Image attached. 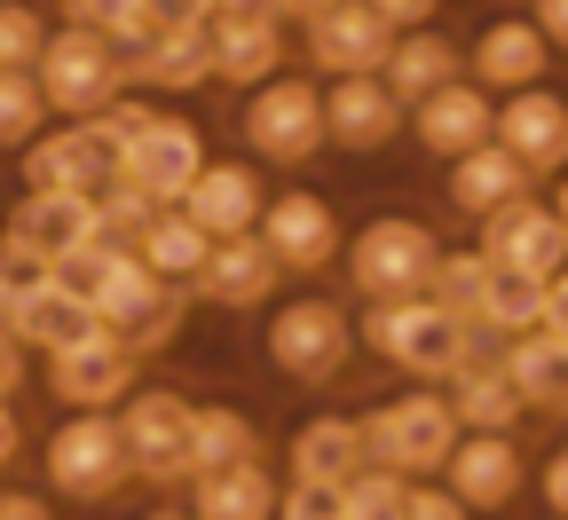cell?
Wrapping results in <instances>:
<instances>
[{"label":"cell","mask_w":568,"mask_h":520,"mask_svg":"<svg viewBox=\"0 0 568 520\" xmlns=\"http://www.w3.org/2000/svg\"><path fill=\"white\" fill-rule=\"evenodd\" d=\"M474 71H481L489 88H537V80H545V32L521 24V17L489 24V32L474 40Z\"/></svg>","instance_id":"obj_33"},{"label":"cell","mask_w":568,"mask_h":520,"mask_svg":"<svg viewBox=\"0 0 568 520\" xmlns=\"http://www.w3.org/2000/svg\"><path fill=\"white\" fill-rule=\"evenodd\" d=\"M521 410H529V402L514 395V379H506L497 363L450 370V418H458V434H514Z\"/></svg>","instance_id":"obj_28"},{"label":"cell","mask_w":568,"mask_h":520,"mask_svg":"<svg viewBox=\"0 0 568 520\" xmlns=\"http://www.w3.org/2000/svg\"><path fill=\"white\" fill-rule=\"evenodd\" d=\"M182 213L205 237H237V230L261 221V182L245 166H197V182L182 190Z\"/></svg>","instance_id":"obj_23"},{"label":"cell","mask_w":568,"mask_h":520,"mask_svg":"<svg viewBox=\"0 0 568 520\" xmlns=\"http://www.w3.org/2000/svg\"><path fill=\"white\" fill-rule=\"evenodd\" d=\"M347 347H355V332L332 300H293V308L268 316V363L284 379H339Z\"/></svg>","instance_id":"obj_11"},{"label":"cell","mask_w":568,"mask_h":520,"mask_svg":"<svg viewBox=\"0 0 568 520\" xmlns=\"http://www.w3.org/2000/svg\"><path fill=\"white\" fill-rule=\"evenodd\" d=\"M253 237L268 245V261H276V268H324V261L339 253V221H332V205H324V197L284 190V197L253 221Z\"/></svg>","instance_id":"obj_14"},{"label":"cell","mask_w":568,"mask_h":520,"mask_svg":"<svg viewBox=\"0 0 568 520\" xmlns=\"http://www.w3.org/2000/svg\"><path fill=\"white\" fill-rule=\"evenodd\" d=\"M142 80H159V88H190L213 71V48H205V17H159L151 32H142V48L126 55Z\"/></svg>","instance_id":"obj_24"},{"label":"cell","mask_w":568,"mask_h":520,"mask_svg":"<svg viewBox=\"0 0 568 520\" xmlns=\"http://www.w3.org/2000/svg\"><path fill=\"white\" fill-rule=\"evenodd\" d=\"M95 316H88V300L71 284H55V276H32V284H9V316H0V332H9L17 347H63V339H80Z\"/></svg>","instance_id":"obj_17"},{"label":"cell","mask_w":568,"mask_h":520,"mask_svg":"<svg viewBox=\"0 0 568 520\" xmlns=\"http://www.w3.org/2000/svg\"><path fill=\"white\" fill-rule=\"evenodd\" d=\"M245 142H253L261 159L301 166L316 142H324V95L308 80H261L253 103H245Z\"/></svg>","instance_id":"obj_12"},{"label":"cell","mask_w":568,"mask_h":520,"mask_svg":"<svg viewBox=\"0 0 568 520\" xmlns=\"http://www.w3.org/2000/svg\"><path fill=\"white\" fill-rule=\"evenodd\" d=\"M268 512H276V481L261 458L190 481V520H268Z\"/></svg>","instance_id":"obj_26"},{"label":"cell","mask_w":568,"mask_h":520,"mask_svg":"<svg viewBox=\"0 0 568 520\" xmlns=\"http://www.w3.org/2000/svg\"><path fill=\"white\" fill-rule=\"evenodd\" d=\"M372 458H364V434H355V418H301L293 426V481H316V489H339L355 481Z\"/></svg>","instance_id":"obj_21"},{"label":"cell","mask_w":568,"mask_h":520,"mask_svg":"<svg viewBox=\"0 0 568 520\" xmlns=\"http://www.w3.org/2000/svg\"><path fill=\"white\" fill-rule=\"evenodd\" d=\"M205 48H213V71L222 80H237V88H261V80H276V63H284V32H276V17H205Z\"/></svg>","instance_id":"obj_20"},{"label":"cell","mask_w":568,"mask_h":520,"mask_svg":"<svg viewBox=\"0 0 568 520\" xmlns=\"http://www.w3.org/2000/svg\"><path fill=\"white\" fill-rule=\"evenodd\" d=\"M253 9L268 17V0H213V17H253Z\"/></svg>","instance_id":"obj_49"},{"label":"cell","mask_w":568,"mask_h":520,"mask_svg":"<svg viewBox=\"0 0 568 520\" xmlns=\"http://www.w3.org/2000/svg\"><path fill=\"white\" fill-rule=\"evenodd\" d=\"M403 520H474L450 489H435V481H410L403 489Z\"/></svg>","instance_id":"obj_40"},{"label":"cell","mask_w":568,"mask_h":520,"mask_svg":"<svg viewBox=\"0 0 568 520\" xmlns=\"http://www.w3.org/2000/svg\"><path fill=\"white\" fill-rule=\"evenodd\" d=\"M403 473L387 466H364L355 481H339V520H403Z\"/></svg>","instance_id":"obj_36"},{"label":"cell","mask_w":568,"mask_h":520,"mask_svg":"<svg viewBox=\"0 0 568 520\" xmlns=\"http://www.w3.org/2000/svg\"><path fill=\"white\" fill-rule=\"evenodd\" d=\"M126 481V441L111 410H63V426L48 434V489L71 504H103Z\"/></svg>","instance_id":"obj_5"},{"label":"cell","mask_w":568,"mask_h":520,"mask_svg":"<svg viewBox=\"0 0 568 520\" xmlns=\"http://www.w3.org/2000/svg\"><path fill=\"white\" fill-rule=\"evenodd\" d=\"M40 40H48V24L32 9H0V71H32Z\"/></svg>","instance_id":"obj_38"},{"label":"cell","mask_w":568,"mask_h":520,"mask_svg":"<svg viewBox=\"0 0 568 520\" xmlns=\"http://www.w3.org/2000/svg\"><path fill=\"white\" fill-rule=\"evenodd\" d=\"M245 458H261V434H253V418H245L237 402L190 410V473H182V481L222 473V466H245Z\"/></svg>","instance_id":"obj_31"},{"label":"cell","mask_w":568,"mask_h":520,"mask_svg":"<svg viewBox=\"0 0 568 520\" xmlns=\"http://www.w3.org/2000/svg\"><path fill=\"white\" fill-rule=\"evenodd\" d=\"M308 48L324 55V71L355 80V71H379V63H387L395 24H387L379 9H364V0H332L324 17H308Z\"/></svg>","instance_id":"obj_16"},{"label":"cell","mask_w":568,"mask_h":520,"mask_svg":"<svg viewBox=\"0 0 568 520\" xmlns=\"http://www.w3.org/2000/svg\"><path fill=\"white\" fill-rule=\"evenodd\" d=\"M174 520H190V512H174Z\"/></svg>","instance_id":"obj_51"},{"label":"cell","mask_w":568,"mask_h":520,"mask_svg":"<svg viewBox=\"0 0 568 520\" xmlns=\"http://www.w3.org/2000/svg\"><path fill=\"white\" fill-rule=\"evenodd\" d=\"M71 24L103 32L111 48H142V32L159 24V0H71Z\"/></svg>","instance_id":"obj_35"},{"label":"cell","mask_w":568,"mask_h":520,"mask_svg":"<svg viewBox=\"0 0 568 520\" xmlns=\"http://www.w3.org/2000/svg\"><path fill=\"white\" fill-rule=\"evenodd\" d=\"M119 80H126V55L88 32V24H63L40 40V63H32V88L48 111H71V119H88L103 103H119Z\"/></svg>","instance_id":"obj_3"},{"label":"cell","mask_w":568,"mask_h":520,"mask_svg":"<svg viewBox=\"0 0 568 520\" xmlns=\"http://www.w3.org/2000/svg\"><path fill=\"white\" fill-rule=\"evenodd\" d=\"M324 9H332V0H268V17H301V24L324 17Z\"/></svg>","instance_id":"obj_48"},{"label":"cell","mask_w":568,"mask_h":520,"mask_svg":"<svg viewBox=\"0 0 568 520\" xmlns=\"http://www.w3.org/2000/svg\"><path fill=\"white\" fill-rule=\"evenodd\" d=\"M395 119H403V103L379 88V71H355V80H339V88L324 95V134L347 142V151H372V142H387Z\"/></svg>","instance_id":"obj_22"},{"label":"cell","mask_w":568,"mask_h":520,"mask_svg":"<svg viewBox=\"0 0 568 520\" xmlns=\"http://www.w3.org/2000/svg\"><path fill=\"white\" fill-rule=\"evenodd\" d=\"M276 261H268V245L253 237V230H237V237H213L205 245V261H197V292H205V300L213 308H261L268 300V292H276Z\"/></svg>","instance_id":"obj_15"},{"label":"cell","mask_w":568,"mask_h":520,"mask_svg":"<svg viewBox=\"0 0 568 520\" xmlns=\"http://www.w3.org/2000/svg\"><path fill=\"white\" fill-rule=\"evenodd\" d=\"M268 520H339V489L293 481V489H276V512H268Z\"/></svg>","instance_id":"obj_39"},{"label":"cell","mask_w":568,"mask_h":520,"mask_svg":"<svg viewBox=\"0 0 568 520\" xmlns=\"http://www.w3.org/2000/svg\"><path fill=\"white\" fill-rule=\"evenodd\" d=\"M537 489H545V504H552V520H568V450L537 473Z\"/></svg>","instance_id":"obj_43"},{"label":"cell","mask_w":568,"mask_h":520,"mask_svg":"<svg viewBox=\"0 0 568 520\" xmlns=\"http://www.w3.org/2000/svg\"><path fill=\"white\" fill-rule=\"evenodd\" d=\"M552 221H560V230H568V182H560V197H552Z\"/></svg>","instance_id":"obj_50"},{"label":"cell","mask_w":568,"mask_h":520,"mask_svg":"<svg viewBox=\"0 0 568 520\" xmlns=\"http://www.w3.org/2000/svg\"><path fill=\"white\" fill-rule=\"evenodd\" d=\"M537 332H545V339L568 355V268H560V276L537 292Z\"/></svg>","instance_id":"obj_41"},{"label":"cell","mask_w":568,"mask_h":520,"mask_svg":"<svg viewBox=\"0 0 568 520\" xmlns=\"http://www.w3.org/2000/svg\"><path fill=\"white\" fill-rule=\"evenodd\" d=\"M497 370L514 379L521 402H537V410H568V355H560L545 332H514L506 347H497Z\"/></svg>","instance_id":"obj_32"},{"label":"cell","mask_w":568,"mask_h":520,"mask_svg":"<svg viewBox=\"0 0 568 520\" xmlns=\"http://www.w3.org/2000/svg\"><path fill=\"white\" fill-rule=\"evenodd\" d=\"M197 166H205L197 126H182V119H166V111H142V119L126 126V142H119V159H111V182L142 190L151 205H182V190L197 182Z\"/></svg>","instance_id":"obj_6"},{"label":"cell","mask_w":568,"mask_h":520,"mask_svg":"<svg viewBox=\"0 0 568 520\" xmlns=\"http://www.w3.org/2000/svg\"><path fill=\"white\" fill-rule=\"evenodd\" d=\"M450 497L466 512H497V504H514L521 497V450H514V434H458L450 441Z\"/></svg>","instance_id":"obj_13"},{"label":"cell","mask_w":568,"mask_h":520,"mask_svg":"<svg viewBox=\"0 0 568 520\" xmlns=\"http://www.w3.org/2000/svg\"><path fill=\"white\" fill-rule=\"evenodd\" d=\"M410 111H418V142H426V151H443V159H458V151H474V142H489V103H481V88H466V80H450V88H435V95H418Z\"/></svg>","instance_id":"obj_25"},{"label":"cell","mask_w":568,"mask_h":520,"mask_svg":"<svg viewBox=\"0 0 568 520\" xmlns=\"http://www.w3.org/2000/svg\"><path fill=\"white\" fill-rule=\"evenodd\" d=\"M489 142H506L529 174L537 166H560L568 159V103L545 95V88H514L506 111H489Z\"/></svg>","instance_id":"obj_18"},{"label":"cell","mask_w":568,"mask_h":520,"mask_svg":"<svg viewBox=\"0 0 568 520\" xmlns=\"http://www.w3.org/2000/svg\"><path fill=\"white\" fill-rule=\"evenodd\" d=\"M9 237H24L48 268L71 253V245H88L95 237V190H32L9 221Z\"/></svg>","instance_id":"obj_19"},{"label":"cell","mask_w":568,"mask_h":520,"mask_svg":"<svg viewBox=\"0 0 568 520\" xmlns=\"http://www.w3.org/2000/svg\"><path fill=\"white\" fill-rule=\"evenodd\" d=\"M17 379H24V347L0 332V395H9V402H17Z\"/></svg>","instance_id":"obj_46"},{"label":"cell","mask_w":568,"mask_h":520,"mask_svg":"<svg viewBox=\"0 0 568 520\" xmlns=\"http://www.w3.org/2000/svg\"><path fill=\"white\" fill-rule=\"evenodd\" d=\"M364 9H379L395 32H410V24H426V17H435V0H364Z\"/></svg>","instance_id":"obj_42"},{"label":"cell","mask_w":568,"mask_h":520,"mask_svg":"<svg viewBox=\"0 0 568 520\" xmlns=\"http://www.w3.org/2000/svg\"><path fill=\"white\" fill-rule=\"evenodd\" d=\"M458 80V55H450V40H435L426 24H410L395 48H387V63H379V88L395 95V103H418V95H435V88H450Z\"/></svg>","instance_id":"obj_30"},{"label":"cell","mask_w":568,"mask_h":520,"mask_svg":"<svg viewBox=\"0 0 568 520\" xmlns=\"http://www.w3.org/2000/svg\"><path fill=\"white\" fill-rule=\"evenodd\" d=\"M481 292H489V261L481 253H450V261H435V276H426V300L450 308L458 324L481 316Z\"/></svg>","instance_id":"obj_34"},{"label":"cell","mask_w":568,"mask_h":520,"mask_svg":"<svg viewBox=\"0 0 568 520\" xmlns=\"http://www.w3.org/2000/svg\"><path fill=\"white\" fill-rule=\"evenodd\" d=\"M88 316L103 324V332H119L134 355L142 347H159L174 324H182V284H166V276H151L126 245L95 268V284H88Z\"/></svg>","instance_id":"obj_4"},{"label":"cell","mask_w":568,"mask_h":520,"mask_svg":"<svg viewBox=\"0 0 568 520\" xmlns=\"http://www.w3.org/2000/svg\"><path fill=\"white\" fill-rule=\"evenodd\" d=\"M364 347L387 355L395 370H418V379H450L466 363H497V339L458 324L450 308H435L426 292H410V300H372L364 308Z\"/></svg>","instance_id":"obj_1"},{"label":"cell","mask_w":568,"mask_h":520,"mask_svg":"<svg viewBox=\"0 0 568 520\" xmlns=\"http://www.w3.org/2000/svg\"><path fill=\"white\" fill-rule=\"evenodd\" d=\"M481 261H489L497 276L552 284V276L568 268V230L552 221V205H529V197H514V205L481 213Z\"/></svg>","instance_id":"obj_10"},{"label":"cell","mask_w":568,"mask_h":520,"mask_svg":"<svg viewBox=\"0 0 568 520\" xmlns=\"http://www.w3.org/2000/svg\"><path fill=\"white\" fill-rule=\"evenodd\" d=\"M529 190V166L506 151V142H474V151L450 159V197L466 213H497V205H514Z\"/></svg>","instance_id":"obj_27"},{"label":"cell","mask_w":568,"mask_h":520,"mask_svg":"<svg viewBox=\"0 0 568 520\" xmlns=\"http://www.w3.org/2000/svg\"><path fill=\"white\" fill-rule=\"evenodd\" d=\"M48 387L63 410H119L134 395V347L103 324H88L80 339L48 347Z\"/></svg>","instance_id":"obj_7"},{"label":"cell","mask_w":568,"mask_h":520,"mask_svg":"<svg viewBox=\"0 0 568 520\" xmlns=\"http://www.w3.org/2000/svg\"><path fill=\"white\" fill-rule=\"evenodd\" d=\"M205 245H213V237L197 230L182 205H159V213L134 230V245H126V253L151 268V276H166V284H190V276H197V261H205Z\"/></svg>","instance_id":"obj_29"},{"label":"cell","mask_w":568,"mask_h":520,"mask_svg":"<svg viewBox=\"0 0 568 520\" xmlns=\"http://www.w3.org/2000/svg\"><path fill=\"white\" fill-rule=\"evenodd\" d=\"M40 88H32V71H0V142H40Z\"/></svg>","instance_id":"obj_37"},{"label":"cell","mask_w":568,"mask_h":520,"mask_svg":"<svg viewBox=\"0 0 568 520\" xmlns=\"http://www.w3.org/2000/svg\"><path fill=\"white\" fill-rule=\"evenodd\" d=\"M190 410L174 387H134L119 402V441H126V473L142 481H182L190 473Z\"/></svg>","instance_id":"obj_8"},{"label":"cell","mask_w":568,"mask_h":520,"mask_svg":"<svg viewBox=\"0 0 568 520\" xmlns=\"http://www.w3.org/2000/svg\"><path fill=\"white\" fill-rule=\"evenodd\" d=\"M355 434H364V458L372 466H387L403 481H426V473H443L450 441H458V418H450V395L418 387V395H395V402L364 410Z\"/></svg>","instance_id":"obj_2"},{"label":"cell","mask_w":568,"mask_h":520,"mask_svg":"<svg viewBox=\"0 0 568 520\" xmlns=\"http://www.w3.org/2000/svg\"><path fill=\"white\" fill-rule=\"evenodd\" d=\"M537 32L545 48H568V0H537Z\"/></svg>","instance_id":"obj_44"},{"label":"cell","mask_w":568,"mask_h":520,"mask_svg":"<svg viewBox=\"0 0 568 520\" xmlns=\"http://www.w3.org/2000/svg\"><path fill=\"white\" fill-rule=\"evenodd\" d=\"M0 520H55L48 497H24V489H0Z\"/></svg>","instance_id":"obj_45"},{"label":"cell","mask_w":568,"mask_h":520,"mask_svg":"<svg viewBox=\"0 0 568 520\" xmlns=\"http://www.w3.org/2000/svg\"><path fill=\"white\" fill-rule=\"evenodd\" d=\"M443 245L418 230V221H372L364 237L347 245V276L364 300H410V292H426V276H435Z\"/></svg>","instance_id":"obj_9"},{"label":"cell","mask_w":568,"mask_h":520,"mask_svg":"<svg viewBox=\"0 0 568 520\" xmlns=\"http://www.w3.org/2000/svg\"><path fill=\"white\" fill-rule=\"evenodd\" d=\"M17 450H24V426H17V402L0 395V466H9Z\"/></svg>","instance_id":"obj_47"}]
</instances>
